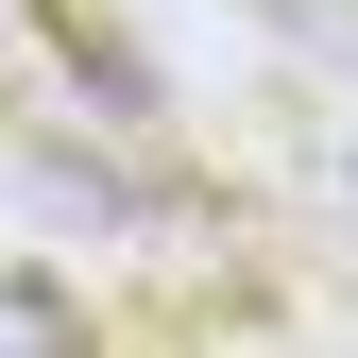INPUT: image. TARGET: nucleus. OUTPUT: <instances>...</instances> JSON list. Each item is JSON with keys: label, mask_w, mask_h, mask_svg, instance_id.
Wrapping results in <instances>:
<instances>
[{"label": "nucleus", "mask_w": 358, "mask_h": 358, "mask_svg": "<svg viewBox=\"0 0 358 358\" xmlns=\"http://www.w3.org/2000/svg\"><path fill=\"white\" fill-rule=\"evenodd\" d=\"M0 341H34V307H0Z\"/></svg>", "instance_id": "f257e3e1"}]
</instances>
